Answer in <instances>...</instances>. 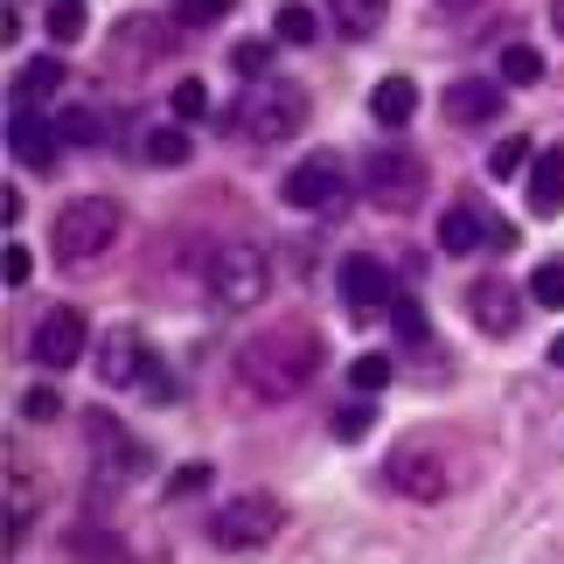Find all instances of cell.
Returning <instances> with one entry per match:
<instances>
[{"mask_svg": "<svg viewBox=\"0 0 564 564\" xmlns=\"http://www.w3.org/2000/svg\"><path fill=\"white\" fill-rule=\"evenodd\" d=\"M321 362H328V349H321L314 328H265L237 349V383H245V398H258V404H286L314 383Z\"/></svg>", "mask_w": 564, "mask_h": 564, "instance_id": "obj_1", "label": "cell"}, {"mask_svg": "<svg viewBox=\"0 0 564 564\" xmlns=\"http://www.w3.org/2000/svg\"><path fill=\"white\" fill-rule=\"evenodd\" d=\"M119 224H126V209L112 203V195H77V203H63V209H56L50 245H56L63 265H84V258H98V251L119 237Z\"/></svg>", "mask_w": 564, "mask_h": 564, "instance_id": "obj_2", "label": "cell"}, {"mask_svg": "<svg viewBox=\"0 0 564 564\" xmlns=\"http://www.w3.org/2000/svg\"><path fill=\"white\" fill-rule=\"evenodd\" d=\"M203 286H209V300H216L224 314H251L258 300H265V286H272V258H265V245H224V251L209 258Z\"/></svg>", "mask_w": 564, "mask_h": 564, "instance_id": "obj_3", "label": "cell"}, {"mask_svg": "<svg viewBox=\"0 0 564 564\" xmlns=\"http://www.w3.org/2000/svg\"><path fill=\"white\" fill-rule=\"evenodd\" d=\"M279 530H286V509H279L272 495H237V502H224V509H216V523H209L216 551H230V557L265 551Z\"/></svg>", "mask_w": 564, "mask_h": 564, "instance_id": "obj_4", "label": "cell"}, {"mask_svg": "<svg viewBox=\"0 0 564 564\" xmlns=\"http://www.w3.org/2000/svg\"><path fill=\"white\" fill-rule=\"evenodd\" d=\"M300 126H307V91H300V84H258L245 98V112H237V133L251 147H279V140H293Z\"/></svg>", "mask_w": 564, "mask_h": 564, "instance_id": "obj_5", "label": "cell"}, {"mask_svg": "<svg viewBox=\"0 0 564 564\" xmlns=\"http://www.w3.org/2000/svg\"><path fill=\"white\" fill-rule=\"evenodd\" d=\"M362 195H370L377 209H419L425 161L404 154V147H377V154H362Z\"/></svg>", "mask_w": 564, "mask_h": 564, "instance_id": "obj_6", "label": "cell"}, {"mask_svg": "<svg viewBox=\"0 0 564 564\" xmlns=\"http://www.w3.org/2000/svg\"><path fill=\"white\" fill-rule=\"evenodd\" d=\"M383 481L398 488L404 502H446V495H453V474H446V460H440V446H432V440H404V446H390Z\"/></svg>", "mask_w": 564, "mask_h": 564, "instance_id": "obj_7", "label": "cell"}, {"mask_svg": "<svg viewBox=\"0 0 564 564\" xmlns=\"http://www.w3.org/2000/svg\"><path fill=\"white\" fill-rule=\"evenodd\" d=\"M84 432H91V460H98V481H105V488L140 481V474L154 467V453H147L133 432L112 419V411H84Z\"/></svg>", "mask_w": 564, "mask_h": 564, "instance_id": "obj_8", "label": "cell"}, {"mask_svg": "<svg viewBox=\"0 0 564 564\" xmlns=\"http://www.w3.org/2000/svg\"><path fill=\"white\" fill-rule=\"evenodd\" d=\"M335 293H341V307H349L356 321H370V314H390V307H398V279H390L383 258H341Z\"/></svg>", "mask_w": 564, "mask_h": 564, "instance_id": "obj_9", "label": "cell"}, {"mask_svg": "<svg viewBox=\"0 0 564 564\" xmlns=\"http://www.w3.org/2000/svg\"><path fill=\"white\" fill-rule=\"evenodd\" d=\"M341 195H349V167H341V154H307L286 175V203L293 209H335Z\"/></svg>", "mask_w": 564, "mask_h": 564, "instance_id": "obj_10", "label": "cell"}, {"mask_svg": "<svg viewBox=\"0 0 564 564\" xmlns=\"http://www.w3.org/2000/svg\"><path fill=\"white\" fill-rule=\"evenodd\" d=\"M29 356L42 362V370H70V362L84 356V314L77 307H50L42 328L29 335Z\"/></svg>", "mask_w": 564, "mask_h": 564, "instance_id": "obj_11", "label": "cell"}, {"mask_svg": "<svg viewBox=\"0 0 564 564\" xmlns=\"http://www.w3.org/2000/svg\"><path fill=\"white\" fill-rule=\"evenodd\" d=\"M467 314H474V328H481V335H495V341H502V335H516V321H523V293H516L509 286V279H474V286H467Z\"/></svg>", "mask_w": 564, "mask_h": 564, "instance_id": "obj_12", "label": "cell"}, {"mask_svg": "<svg viewBox=\"0 0 564 564\" xmlns=\"http://www.w3.org/2000/svg\"><path fill=\"white\" fill-rule=\"evenodd\" d=\"M481 245H509V230H495V224H488V209L460 195V203H453V209L440 216V251L467 258V251H481Z\"/></svg>", "mask_w": 564, "mask_h": 564, "instance_id": "obj_13", "label": "cell"}, {"mask_svg": "<svg viewBox=\"0 0 564 564\" xmlns=\"http://www.w3.org/2000/svg\"><path fill=\"white\" fill-rule=\"evenodd\" d=\"M8 147H14V161L35 167V175H50V167H56V133H50V119H42V105H14Z\"/></svg>", "mask_w": 564, "mask_h": 564, "instance_id": "obj_14", "label": "cell"}, {"mask_svg": "<svg viewBox=\"0 0 564 564\" xmlns=\"http://www.w3.org/2000/svg\"><path fill=\"white\" fill-rule=\"evenodd\" d=\"M502 112V77H453L446 84V119L453 126H488Z\"/></svg>", "mask_w": 564, "mask_h": 564, "instance_id": "obj_15", "label": "cell"}, {"mask_svg": "<svg viewBox=\"0 0 564 564\" xmlns=\"http://www.w3.org/2000/svg\"><path fill=\"white\" fill-rule=\"evenodd\" d=\"M147 341H140V328H112L105 335V349H98V377L105 383H119V390H133L140 383V370H147Z\"/></svg>", "mask_w": 564, "mask_h": 564, "instance_id": "obj_16", "label": "cell"}, {"mask_svg": "<svg viewBox=\"0 0 564 564\" xmlns=\"http://www.w3.org/2000/svg\"><path fill=\"white\" fill-rule=\"evenodd\" d=\"M564 209V147H544L530 161V216H557Z\"/></svg>", "mask_w": 564, "mask_h": 564, "instance_id": "obj_17", "label": "cell"}, {"mask_svg": "<svg viewBox=\"0 0 564 564\" xmlns=\"http://www.w3.org/2000/svg\"><path fill=\"white\" fill-rule=\"evenodd\" d=\"M411 112H419V84H411V77H383L377 91H370V119L390 126V133L411 126Z\"/></svg>", "mask_w": 564, "mask_h": 564, "instance_id": "obj_18", "label": "cell"}, {"mask_svg": "<svg viewBox=\"0 0 564 564\" xmlns=\"http://www.w3.org/2000/svg\"><path fill=\"white\" fill-rule=\"evenodd\" d=\"M70 557H77V564H140L133 551H126V536L98 530V523H77V530H70Z\"/></svg>", "mask_w": 564, "mask_h": 564, "instance_id": "obj_19", "label": "cell"}, {"mask_svg": "<svg viewBox=\"0 0 564 564\" xmlns=\"http://www.w3.org/2000/svg\"><path fill=\"white\" fill-rule=\"evenodd\" d=\"M383 14H390V0H335V29L341 35H377L383 29Z\"/></svg>", "mask_w": 564, "mask_h": 564, "instance_id": "obj_20", "label": "cell"}, {"mask_svg": "<svg viewBox=\"0 0 564 564\" xmlns=\"http://www.w3.org/2000/svg\"><path fill=\"white\" fill-rule=\"evenodd\" d=\"M56 84H63V63H56V56H35L29 70L14 77V98H21V105H42V98H56Z\"/></svg>", "mask_w": 564, "mask_h": 564, "instance_id": "obj_21", "label": "cell"}, {"mask_svg": "<svg viewBox=\"0 0 564 564\" xmlns=\"http://www.w3.org/2000/svg\"><path fill=\"white\" fill-rule=\"evenodd\" d=\"M272 29H279V42H293V50H314V35H321V14H314V8H300V0H286Z\"/></svg>", "mask_w": 564, "mask_h": 564, "instance_id": "obj_22", "label": "cell"}, {"mask_svg": "<svg viewBox=\"0 0 564 564\" xmlns=\"http://www.w3.org/2000/svg\"><path fill=\"white\" fill-rule=\"evenodd\" d=\"M502 84H516V91L544 84V56H536L530 42H509V50H502Z\"/></svg>", "mask_w": 564, "mask_h": 564, "instance_id": "obj_23", "label": "cell"}, {"mask_svg": "<svg viewBox=\"0 0 564 564\" xmlns=\"http://www.w3.org/2000/svg\"><path fill=\"white\" fill-rule=\"evenodd\" d=\"M147 161L154 167H182L188 161V126L175 119V126H154V133H147Z\"/></svg>", "mask_w": 564, "mask_h": 564, "instance_id": "obj_24", "label": "cell"}, {"mask_svg": "<svg viewBox=\"0 0 564 564\" xmlns=\"http://www.w3.org/2000/svg\"><path fill=\"white\" fill-rule=\"evenodd\" d=\"M530 300H536V307H551V314H564V258H551V265L530 272Z\"/></svg>", "mask_w": 564, "mask_h": 564, "instance_id": "obj_25", "label": "cell"}, {"mask_svg": "<svg viewBox=\"0 0 564 564\" xmlns=\"http://www.w3.org/2000/svg\"><path fill=\"white\" fill-rule=\"evenodd\" d=\"M383 383H390V356L370 349V356H356V362H349V390H356V398H377Z\"/></svg>", "mask_w": 564, "mask_h": 564, "instance_id": "obj_26", "label": "cell"}, {"mask_svg": "<svg viewBox=\"0 0 564 564\" xmlns=\"http://www.w3.org/2000/svg\"><path fill=\"white\" fill-rule=\"evenodd\" d=\"M523 161H536V154H530V140L516 133V140H502V147L488 154V175H495V182H516V175H523Z\"/></svg>", "mask_w": 564, "mask_h": 564, "instance_id": "obj_27", "label": "cell"}, {"mask_svg": "<svg viewBox=\"0 0 564 564\" xmlns=\"http://www.w3.org/2000/svg\"><path fill=\"white\" fill-rule=\"evenodd\" d=\"M98 133H105V126H98V112H91V105H70V112L56 119V140H70V147H91Z\"/></svg>", "mask_w": 564, "mask_h": 564, "instance_id": "obj_28", "label": "cell"}, {"mask_svg": "<svg viewBox=\"0 0 564 564\" xmlns=\"http://www.w3.org/2000/svg\"><path fill=\"white\" fill-rule=\"evenodd\" d=\"M167 112H175L182 126H195V119H203V112H209V91H203V77H182V84H175V98H167Z\"/></svg>", "mask_w": 564, "mask_h": 564, "instance_id": "obj_29", "label": "cell"}, {"mask_svg": "<svg viewBox=\"0 0 564 564\" xmlns=\"http://www.w3.org/2000/svg\"><path fill=\"white\" fill-rule=\"evenodd\" d=\"M50 42H77L84 35V0H50Z\"/></svg>", "mask_w": 564, "mask_h": 564, "instance_id": "obj_30", "label": "cell"}, {"mask_svg": "<svg viewBox=\"0 0 564 564\" xmlns=\"http://www.w3.org/2000/svg\"><path fill=\"white\" fill-rule=\"evenodd\" d=\"M370 425H377V398H356V404L335 411V440H362Z\"/></svg>", "mask_w": 564, "mask_h": 564, "instance_id": "obj_31", "label": "cell"}, {"mask_svg": "<svg viewBox=\"0 0 564 564\" xmlns=\"http://www.w3.org/2000/svg\"><path fill=\"white\" fill-rule=\"evenodd\" d=\"M237 0H175V21L182 29H209V21H224Z\"/></svg>", "mask_w": 564, "mask_h": 564, "instance_id": "obj_32", "label": "cell"}, {"mask_svg": "<svg viewBox=\"0 0 564 564\" xmlns=\"http://www.w3.org/2000/svg\"><path fill=\"white\" fill-rule=\"evenodd\" d=\"M390 321H398V341H411V349H419V341H425V328H432V321H425V307H419V300H404V293H398V307H390Z\"/></svg>", "mask_w": 564, "mask_h": 564, "instance_id": "obj_33", "label": "cell"}, {"mask_svg": "<svg viewBox=\"0 0 564 564\" xmlns=\"http://www.w3.org/2000/svg\"><path fill=\"white\" fill-rule=\"evenodd\" d=\"M133 390H140V398H154V404H175V377L161 370V356H147V370H140Z\"/></svg>", "mask_w": 564, "mask_h": 564, "instance_id": "obj_34", "label": "cell"}, {"mask_svg": "<svg viewBox=\"0 0 564 564\" xmlns=\"http://www.w3.org/2000/svg\"><path fill=\"white\" fill-rule=\"evenodd\" d=\"M265 63H272V50H265L258 35H251V42H237V50H230V70H237V77H265Z\"/></svg>", "mask_w": 564, "mask_h": 564, "instance_id": "obj_35", "label": "cell"}, {"mask_svg": "<svg viewBox=\"0 0 564 564\" xmlns=\"http://www.w3.org/2000/svg\"><path fill=\"white\" fill-rule=\"evenodd\" d=\"M56 411H63V398H56V390H50V383H35V390H29V398H21V419H35V425H50V419H56Z\"/></svg>", "mask_w": 564, "mask_h": 564, "instance_id": "obj_36", "label": "cell"}, {"mask_svg": "<svg viewBox=\"0 0 564 564\" xmlns=\"http://www.w3.org/2000/svg\"><path fill=\"white\" fill-rule=\"evenodd\" d=\"M209 488V467L195 460V467H175V481H167V495H203Z\"/></svg>", "mask_w": 564, "mask_h": 564, "instance_id": "obj_37", "label": "cell"}, {"mask_svg": "<svg viewBox=\"0 0 564 564\" xmlns=\"http://www.w3.org/2000/svg\"><path fill=\"white\" fill-rule=\"evenodd\" d=\"M29 272H35V265H29V251L8 245V286H29Z\"/></svg>", "mask_w": 564, "mask_h": 564, "instance_id": "obj_38", "label": "cell"}, {"mask_svg": "<svg viewBox=\"0 0 564 564\" xmlns=\"http://www.w3.org/2000/svg\"><path fill=\"white\" fill-rule=\"evenodd\" d=\"M440 8H446V14H467V8H481V0H440Z\"/></svg>", "mask_w": 564, "mask_h": 564, "instance_id": "obj_39", "label": "cell"}, {"mask_svg": "<svg viewBox=\"0 0 564 564\" xmlns=\"http://www.w3.org/2000/svg\"><path fill=\"white\" fill-rule=\"evenodd\" d=\"M551 362H557V370H564V335H557V341H551Z\"/></svg>", "mask_w": 564, "mask_h": 564, "instance_id": "obj_40", "label": "cell"}, {"mask_svg": "<svg viewBox=\"0 0 564 564\" xmlns=\"http://www.w3.org/2000/svg\"><path fill=\"white\" fill-rule=\"evenodd\" d=\"M551 21H557V35H564V0H551Z\"/></svg>", "mask_w": 564, "mask_h": 564, "instance_id": "obj_41", "label": "cell"}]
</instances>
